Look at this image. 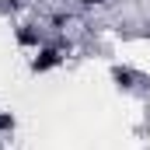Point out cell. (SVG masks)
<instances>
[{
	"label": "cell",
	"instance_id": "3957f363",
	"mask_svg": "<svg viewBox=\"0 0 150 150\" xmlns=\"http://www.w3.org/2000/svg\"><path fill=\"white\" fill-rule=\"evenodd\" d=\"M108 74H112V80L119 84V87H126V91H129V87H136V80H140V74H136V70H129V67H112Z\"/></svg>",
	"mask_w": 150,
	"mask_h": 150
},
{
	"label": "cell",
	"instance_id": "52a82bcc",
	"mask_svg": "<svg viewBox=\"0 0 150 150\" xmlns=\"http://www.w3.org/2000/svg\"><path fill=\"white\" fill-rule=\"evenodd\" d=\"M21 4H25V0H11V7H21Z\"/></svg>",
	"mask_w": 150,
	"mask_h": 150
},
{
	"label": "cell",
	"instance_id": "277c9868",
	"mask_svg": "<svg viewBox=\"0 0 150 150\" xmlns=\"http://www.w3.org/2000/svg\"><path fill=\"white\" fill-rule=\"evenodd\" d=\"M67 21H70V11H52L49 14V25L52 28H67Z\"/></svg>",
	"mask_w": 150,
	"mask_h": 150
},
{
	"label": "cell",
	"instance_id": "7a4b0ae2",
	"mask_svg": "<svg viewBox=\"0 0 150 150\" xmlns=\"http://www.w3.org/2000/svg\"><path fill=\"white\" fill-rule=\"evenodd\" d=\"M14 38L21 49H42V28L38 25H18L14 28Z\"/></svg>",
	"mask_w": 150,
	"mask_h": 150
},
{
	"label": "cell",
	"instance_id": "8992f818",
	"mask_svg": "<svg viewBox=\"0 0 150 150\" xmlns=\"http://www.w3.org/2000/svg\"><path fill=\"white\" fill-rule=\"evenodd\" d=\"M77 4H84V7H101V4H108V0H77Z\"/></svg>",
	"mask_w": 150,
	"mask_h": 150
},
{
	"label": "cell",
	"instance_id": "5b68a950",
	"mask_svg": "<svg viewBox=\"0 0 150 150\" xmlns=\"http://www.w3.org/2000/svg\"><path fill=\"white\" fill-rule=\"evenodd\" d=\"M14 129V115L11 112H0V133H11Z\"/></svg>",
	"mask_w": 150,
	"mask_h": 150
},
{
	"label": "cell",
	"instance_id": "6da1fadb",
	"mask_svg": "<svg viewBox=\"0 0 150 150\" xmlns=\"http://www.w3.org/2000/svg\"><path fill=\"white\" fill-rule=\"evenodd\" d=\"M67 42L63 38H56L52 45H42L35 49V56H32V63H28V70L32 74H49V70H56V67H63V59H67Z\"/></svg>",
	"mask_w": 150,
	"mask_h": 150
}]
</instances>
